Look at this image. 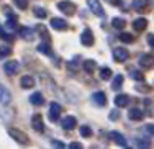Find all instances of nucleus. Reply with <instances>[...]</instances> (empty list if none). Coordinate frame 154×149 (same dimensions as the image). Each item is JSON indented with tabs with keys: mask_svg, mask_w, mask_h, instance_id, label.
I'll list each match as a JSON object with an SVG mask.
<instances>
[{
	"mask_svg": "<svg viewBox=\"0 0 154 149\" xmlns=\"http://www.w3.org/2000/svg\"><path fill=\"white\" fill-rule=\"evenodd\" d=\"M10 54H12V48H8V46H0V59L10 56Z\"/></svg>",
	"mask_w": 154,
	"mask_h": 149,
	"instance_id": "72a5a7b5",
	"label": "nucleus"
},
{
	"mask_svg": "<svg viewBox=\"0 0 154 149\" xmlns=\"http://www.w3.org/2000/svg\"><path fill=\"white\" fill-rule=\"evenodd\" d=\"M13 3H15L18 8H21V10H25L28 7V0H13Z\"/></svg>",
	"mask_w": 154,
	"mask_h": 149,
	"instance_id": "c9c22d12",
	"label": "nucleus"
},
{
	"mask_svg": "<svg viewBox=\"0 0 154 149\" xmlns=\"http://www.w3.org/2000/svg\"><path fill=\"white\" fill-rule=\"evenodd\" d=\"M100 79L102 81H110V79H112V69L110 67H102L100 69Z\"/></svg>",
	"mask_w": 154,
	"mask_h": 149,
	"instance_id": "a878e982",
	"label": "nucleus"
},
{
	"mask_svg": "<svg viewBox=\"0 0 154 149\" xmlns=\"http://www.w3.org/2000/svg\"><path fill=\"white\" fill-rule=\"evenodd\" d=\"M18 33H20V36L23 39H26V41H33V39H35V31H33L31 28H20Z\"/></svg>",
	"mask_w": 154,
	"mask_h": 149,
	"instance_id": "dca6fc26",
	"label": "nucleus"
},
{
	"mask_svg": "<svg viewBox=\"0 0 154 149\" xmlns=\"http://www.w3.org/2000/svg\"><path fill=\"white\" fill-rule=\"evenodd\" d=\"M30 102H31V105H35V107H41V105H45V97H43V93L35 92L30 97Z\"/></svg>",
	"mask_w": 154,
	"mask_h": 149,
	"instance_id": "f3484780",
	"label": "nucleus"
},
{
	"mask_svg": "<svg viewBox=\"0 0 154 149\" xmlns=\"http://www.w3.org/2000/svg\"><path fill=\"white\" fill-rule=\"evenodd\" d=\"M139 66L143 69L154 67V56L152 54H141V56H139Z\"/></svg>",
	"mask_w": 154,
	"mask_h": 149,
	"instance_id": "423d86ee",
	"label": "nucleus"
},
{
	"mask_svg": "<svg viewBox=\"0 0 154 149\" xmlns=\"http://www.w3.org/2000/svg\"><path fill=\"white\" fill-rule=\"evenodd\" d=\"M108 118L112 120V121L118 120V118H120V111H118V110H112V111H110V115H108Z\"/></svg>",
	"mask_w": 154,
	"mask_h": 149,
	"instance_id": "e433bc0d",
	"label": "nucleus"
},
{
	"mask_svg": "<svg viewBox=\"0 0 154 149\" xmlns=\"http://www.w3.org/2000/svg\"><path fill=\"white\" fill-rule=\"evenodd\" d=\"M128 57H130V53H128L126 48H115L113 49V59L116 62H125Z\"/></svg>",
	"mask_w": 154,
	"mask_h": 149,
	"instance_id": "39448f33",
	"label": "nucleus"
},
{
	"mask_svg": "<svg viewBox=\"0 0 154 149\" xmlns=\"http://www.w3.org/2000/svg\"><path fill=\"white\" fill-rule=\"evenodd\" d=\"M31 126H33V129H35V131H38V133H43V131H45V123H43V118H41V115H39V113L33 115V118H31Z\"/></svg>",
	"mask_w": 154,
	"mask_h": 149,
	"instance_id": "0eeeda50",
	"label": "nucleus"
},
{
	"mask_svg": "<svg viewBox=\"0 0 154 149\" xmlns=\"http://www.w3.org/2000/svg\"><path fill=\"white\" fill-rule=\"evenodd\" d=\"M7 133H8L10 136H12V139H15L17 143H20V144H30V138H28L23 131H20V129L8 128V129H7Z\"/></svg>",
	"mask_w": 154,
	"mask_h": 149,
	"instance_id": "f257e3e1",
	"label": "nucleus"
},
{
	"mask_svg": "<svg viewBox=\"0 0 154 149\" xmlns=\"http://www.w3.org/2000/svg\"><path fill=\"white\" fill-rule=\"evenodd\" d=\"M118 38H120V41H123V43H133V35H130V33H120L118 35Z\"/></svg>",
	"mask_w": 154,
	"mask_h": 149,
	"instance_id": "2f4dec72",
	"label": "nucleus"
},
{
	"mask_svg": "<svg viewBox=\"0 0 154 149\" xmlns=\"http://www.w3.org/2000/svg\"><path fill=\"white\" fill-rule=\"evenodd\" d=\"M0 38L5 39V41H13V36H12V35H8L7 31H3V28H2V26H0Z\"/></svg>",
	"mask_w": 154,
	"mask_h": 149,
	"instance_id": "f704fd0d",
	"label": "nucleus"
},
{
	"mask_svg": "<svg viewBox=\"0 0 154 149\" xmlns=\"http://www.w3.org/2000/svg\"><path fill=\"white\" fill-rule=\"evenodd\" d=\"M38 51H39V53H43V54H46V56H53V49H51L49 43L43 41L41 44H38Z\"/></svg>",
	"mask_w": 154,
	"mask_h": 149,
	"instance_id": "5701e85b",
	"label": "nucleus"
},
{
	"mask_svg": "<svg viewBox=\"0 0 154 149\" xmlns=\"http://www.w3.org/2000/svg\"><path fill=\"white\" fill-rule=\"evenodd\" d=\"M61 113H62V107L59 103H56V102H53V103L49 105V113H48L49 120L51 121H57V118H59Z\"/></svg>",
	"mask_w": 154,
	"mask_h": 149,
	"instance_id": "20e7f679",
	"label": "nucleus"
},
{
	"mask_svg": "<svg viewBox=\"0 0 154 149\" xmlns=\"http://www.w3.org/2000/svg\"><path fill=\"white\" fill-rule=\"evenodd\" d=\"M138 149H151V141L149 139H138Z\"/></svg>",
	"mask_w": 154,
	"mask_h": 149,
	"instance_id": "c756f323",
	"label": "nucleus"
},
{
	"mask_svg": "<svg viewBox=\"0 0 154 149\" xmlns=\"http://www.w3.org/2000/svg\"><path fill=\"white\" fill-rule=\"evenodd\" d=\"M112 26L115 28V30H123V28L126 26V21H125L123 18H113V20H112Z\"/></svg>",
	"mask_w": 154,
	"mask_h": 149,
	"instance_id": "b1692460",
	"label": "nucleus"
},
{
	"mask_svg": "<svg viewBox=\"0 0 154 149\" xmlns=\"http://www.w3.org/2000/svg\"><path fill=\"white\" fill-rule=\"evenodd\" d=\"M80 136L82 138H90L92 136V129H90V126H80Z\"/></svg>",
	"mask_w": 154,
	"mask_h": 149,
	"instance_id": "7c9ffc66",
	"label": "nucleus"
},
{
	"mask_svg": "<svg viewBox=\"0 0 154 149\" xmlns=\"http://www.w3.org/2000/svg\"><path fill=\"white\" fill-rule=\"evenodd\" d=\"M92 102L97 107H105L107 105V95L103 92H95L92 95Z\"/></svg>",
	"mask_w": 154,
	"mask_h": 149,
	"instance_id": "9b49d317",
	"label": "nucleus"
},
{
	"mask_svg": "<svg viewBox=\"0 0 154 149\" xmlns=\"http://www.w3.org/2000/svg\"><path fill=\"white\" fill-rule=\"evenodd\" d=\"M95 69H97V62H95L94 59H87V61H84V71H85L87 74H92Z\"/></svg>",
	"mask_w": 154,
	"mask_h": 149,
	"instance_id": "412c9836",
	"label": "nucleus"
},
{
	"mask_svg": "<svg viewBox=\"0 0 154 149\" xmlns=\"http://www.w3.org/2000/svg\"><path fill=\"white\" fill-rule=\"evenodd\" d=\"M77 126V120L74 116H64V120H62V128L67 129V131H71V129H74Z\"/></svg>",
	"mask_w": 154,
	"mask_h": 149,
	"instance_id": "2eb2a0df",
	"label": "nucleus"
},
{
	"mask_svg": "<svg viewBox=\"0 0 154 149\" xmlns=\"http://www.w3.org/2000/svg\"><path fill=\"white\" fill-rule=\"evenodd\" d=\"M123 85V75L122 74H116V77L113 79V84H112V89L113 90H120Z\"/></svg>",
	"mask_w": 154,
	"mask_h": 149,
	"instance_id": "393cba45",
	"label": "nucleus"
},
{
	"mask_svg": "<svg viewBox=\"0 0 154 149\" xmlns=\"http://www.w3.org/2000/svg\"><path fill=\"white\" fill-rule=\"evenodd\" d=\"M33 13H35V17H38V18H46V17H48V12H46V10L43 8V7H38V5L33 8Z\"/></svg>",
	"mask_w": 154,
	"mask_h": 149,
	"instance_id": "bb28decb",
	"label": "nucleus"
},
{
	"mask_svg": "<svg viewBox=\"0 0 154 149\" xmlns=\"http://www.w3.org/2000/svg\"><path fill=\"white\" fill-rule=\"evenodd\" d=\"M125 149H131V147H125Z\"/></svg>",
	"mask_w": 154,
	"mask_h": 149,
	"instance_id": "c03bdc74",
	"label": "nucleus"
},
{
	"mask_svg": "<svg viewBox=\"0 0 154 149\" xmlns=\"http://www.w3.org/2000/svg\"><path fill=\"white\" fill-rule=\"evenodd\" d=\"M112 3H113V5H120L122 2H120V0H112Z\"/></svg>",
	"mask_w": 154,
	"mask_h": 149,
	"instance_id": "37998d69",
	"label": "nucleus"
},
{
	"mask_svg": "<svg viewBox=\"0 0 154 149\" xmlns=\"http://www.w3.org/2000/svg\"><path fill=\"white\" fill-rule=\"evenodd\" d=\"M36 30H38V33H39V38H41L45 43H49V41H51L49 33H48V30L43 26V25H38V28H36Z\"/></svg>",
	"mask_w": 154,
	"mask_h": 149,
	"instance_id": "4be33fe9",
	"label": "nucleus"
},
{
	"mask_svg": "<svg viewBox=\"0 0 154 149\" xmlns=\"http://www.w3.org/2000/svg\"><path fill=\"white\" fill-rule=\"evenodd\" d=\"M20 84H21L23 89H33V87H35V79H33L31 75H23Z\"/></svg>",
	"mask_w": 154,
	"mask_h": 149,
	"instance_id": "aec40b11",
	"label": "nucleus"
},
{
	"mask_svg": "<svg viewBox=\"0 0 154 149\" xmlns=\"http://www.w3.org/2000/svg\"><path fill=\"white\" fill-rule=\"evenodd\" d=\"M80 43H82L84 46H92L95 43V38H94V33L90 28H85V30L82 31V35H80Z\"/></svg>",
	"mask_w": 154,
	"mask_h": 149,
	"instance_id": "7ed1b4c3",
	"label": "nucleus"
},
{
	"mask_svg": "<svg viewBox=\"0 0 154 149\" xmlns=\"http://www.w3.org/2000/svg\"><path fill=\"white\" fill-rule=\"evenodd\" d=\"M69 149H84V147H82V144H80V143H77V141H74V143H71V144H69Z\"/></svg>",
	"mask_w": 154,
	"mask_h": 149,
	"instance_id": "ea45409f",
	"label": "nucleus"
},
{
	"mask_svg": "<svg viewBox=\"0 0 154 149\" xmlns=\"http://www.w3.org/2000/svg\"><path fill=\"white\" fill-rule=\"evenodd\" d=\"M3 71H5V74H8V75L17 74V72L20 71V64H18L17 61H7L5 66H3Z\"/></svg>",
	"mask_w": 154,
	"mask_h": 149,
	"instance_id": "1a4fd4ad",
	"label": "nucleus"
},
{
	"mask_svg": "<svg viewBox=\"0 0 154 149\" xmlns=\"http://www.w3.org/2000/svg\"><path fill=\"white\" fill-rule=\"evenodd\" d=\"M110 139H112L115 144H118V146H126V138H125L122 133H118V131L110 133Z\"/></svg>",
	"mask_w": 154,
	"mask_h": 149,
	"instance_id": "ddd939ff",
	"label": "nucleus"
},
{
	"mask_svg": "<svg viewBox=\"0 0 154 149\" xmlns=\"http://www.w3.org/2000/svg\"><path fill=\"white\" fill-rule=\"evenodd\" d=\"M51 26L54 28V30H66L67 28V23H66L62 18H51Z\"/></svg>",
	"mask_w": 154,
	"mask_h": 149,
	"instance_id": "a211bd4d",
	"label": "nucleus"
},
{
	"mask_svg": "<svg viewBox=\"0 0 154 149\" xmlns=\"http://www.w3.org/2000/svg\"><path fill=\"white\" fill-rule=\"evenodd\" d=\"M146 26H148V20H146V18H136V20L133 21L134 31H143V30H146Z\"/></svg>",
	"mask_w": 154,
	"mask_h": 149,
	"instance_id": "6ab92c4d",
	"label": "nucleus"
},
{
	"mask_svg": "<svg viewBox=\"0 0 154 149\" xmlns=\"http://www.w3.org/2000/svg\"><path fill=\"white\" fill-rule=\"evenodd\" d=\"M87 3H89L92 13H95L97 17H103V8H102V5H100L98 0H87Z\"/></svg>",
	"mask_w": 154,
	"mask_h": 149,
	"instance_id": "9d476101",
	"label": "nucleus"
},
{
	"mask_svg": "<svg viewBox=\"0 0 154 149\" xmlns=\"http://www.w3.org/2000/svg\"><path fill=\"white\" fill-rule=\"evenodd\" d=\"M10 100H12V93H10V90L7 89L5 85L0 84V103H2V105H8Z\"/></svg>",
	"mask_w": 154,
	"mask_h": 149,
	"instance_id": "6e6552de",
	"label": "nucleus"
},
{
	"mask_svg": "<svg viewBox=\"0 0 154 149\" xmlns=\"http://www.w3.org/2000/svg\"><path fill=\"white\" fill-rule=\"evenodd\" d=\"M130 95H126V93H120V95L115 97V105L118 108H123V107H128L130 105Z\"/></svg>",
	"mask_w": 154,
	"mask_h": 149,
	"instance_id": "f8f14e48",
	"label": "nucleus"
},
{
	"mask_svg": "<svg viewBox=\"0 0 154 149\" xmlns=\"http://www.w3.org/2000/svg\"><path fill=\"white\" fill-rule=\"evenodd\" d=\"M130 75H131V79H134V81H143V79H144L143 72L136 71V69H130Z\"/></svg>",
	"mask_w": 154,
	"mask_h": 149,
	"instance_id": "c85d7f7f",
	"label": "nucleus"
},
{
	"mask_svg": "<svg viewBox=\"0 0 154 149\" xmlns=\"http://www.w3.org/2000/svg\"><path fill=\"white\" fill-rule=\"evenodd\" d=\"M148 5V0H133V8L134 10H144Z\"/></svg>",
	"mask_w": 154,
	"mask_h": 149,
	"instance_id": "cd10ccee",
	"label": "nucleus"
},
{
	"mask_svg": "<svg viewBox=\"0 0 154 149\" xmlns=\"http://www.w3.org/2000/svg\"><path fill=\"white\" fill-rule=\"evenodd\" d=\"M51 144H53L54 147H57V149H66V146L62 143H59V141H56V139H53L51 141Z\"/></svg>",
	"mask_w": 154,
	"mask_h": 149,
	"instance_id": "58836bf2",
	"label": "nucleus"
},
{
	"mask_svg": "<svg viewBox=\"0 0 154 149\" xmlns=\"http://www.w3.org/2000/svg\"><path fill=\"white\" fill-rule=\"evenodd\" d=\"M57 8L61 10L64 15H67V17H72L75 13V10H77V7L74 5L72 2H69V0H62V2L57 3Z\"/></svg>",
	"mask_w": 154,
	"mask_h": 149,
	"instance_id": "f03ea898",
	"label": "nucleus"
},
{
	"mask_svg": "<svg viewBox=\"0 0 154 149\" xmlns=\"http://www.w3.org/2000/svg\"><path fill=\"white\" fill-rule=\"evenodd\" d=\"M7 28H8V30H13V28H17V15L8 17V20H7Z\"/></svg>",
	"mask_w": 154,
	"mask_h": 149,
	"instance_id": "473e14b6",
	"label": "nucleus"
},
{
	"mask_svg": "<svg viewBox=\"0 0 154 149\" xmlns=\"http://www.w3.org/2000/svg\"><path fill=\"white\" fill-rule=\"evenodd\" d=\"M148 43H149V46H151V48H154V35H149L148 36Z\"/></svg>",
	"mask_w": 154,
	"mask_h": 149,
	"instance_id": "a19ab883",
	"label": "nucleus"
},
{
	"mask_svg": "<svg viewBox=\"0 0 154 149\" xmlns=\"http://www.w3.org/2000/svg\"><path fill=\"white\" fill-rule=\"evenodd\" d=\"M128 118L133 120V121H141V120L144 118V111H143L141 108H131V110L128 111Z\"/></svg>",
	"mask_w": 154,
	"mask_h": 149,
	"instance_id": "4468645a",
	"label": "nucleus"
},
{
	"mask_svg": "<svg viewBox=\"0 0 154 149\" xmlns=\"http://www.w3.org/2000/svg\"><path fill=\"white\" fill-rule=\"evenodd\" d=\"M136 90H138V92H149V90H151V87L146 85V84H144V85H136Z\"/></svg>",
	"mask_w": 154,
	"mask_h": 149,
	"instance_id": "4c0bfd02",
	"label": "nucleus"
},
{
	"mask_svg": "<svg viewBox=\"0 0 154 149\" xmlns=\"http://www.w3.org/2000/svg\"><path fill=\"white\" fill-rule=\"evenodd\" d=\"M146 131H148L149 134H154V125H148L146 126Z\"/></svg>",
	"mask_w": 154,
	"mask_h": 149,
	"instance_id": "79ce46f5",
	"label": "nucleus"
}]
</instances>
